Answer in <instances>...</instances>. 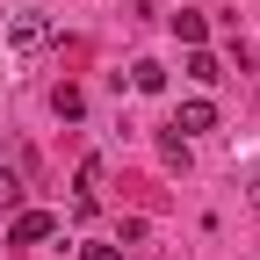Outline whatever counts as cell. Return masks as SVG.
Masks as SVG:
<instances>
[{"mask_svg":"<svg viewBox=\"0 0 260 260\" xmlns=\"http://www.w3.org/2000/svg\"><path fill=\"white\" fill-rule=\"evenodd\" d=\"M246 195H253V210H260V167H253V174H246Z\"/></svg>","mask_w":260,"mask_h":260,"instance_id":"10","label":"cell"},{"mask_svg":"<svg viewBox=\"0 0 260 260\" xmlns=\"http://www.w3.org/2000/svg\"><path fill=\"white\" fill-rule=\"evenodd\" d=\"M51 232H58L51 210H15V217H8V239H15V246H44Z\"/></svg>","mask_w":260,"mask_h":260,"instance_id":"2","label":"cell"},{"mask_svg":"<svg viewBox=\"0 0 260 260\" xmlns=\"http://www.w3.org/2000/svg\"><path fill=\"white\" fill-rule=\"evenodd\" d=\"M22 195H29L22 174H15V167H0V217H15V210H22Z\"/></svg>","mask_w":260,"mask_h":260,"instance_id":"8","label":"cell"},{"mask_svg":"<svg viewBox=\"0 0 260 260\" xmlns=\"http://www.w3.org/2000/svg\"><path fill=\"white\" fill-rule=\"evenodd\" d=\"M174 130H181V138H203V130H217V109L203 102V94H195V102H181V116H174Z\"/></svg>","mask_w":260,"mask_h":260,"instance_id":"3","label":"cell"},{"mask_svg":"<svg viewBox=\"0 0 260 260\" xmlns=\"http://www.w3.org/2000/svg\"><path fill=\"white\" fill-rule=\"evenodd\" d=\"M51 109H58L65 123H80V116H87V94H80V87H51Z\"/></svg>","mask_w":260,"mask_h":260,"instance_id":"7","label":"cell"},{"mask_svg":"<svg viewBox=\"0 0 260 260\" xmlns=\"http://www.w3.org/2000/svg\"><path fill=\"white\" fill-rule=\"evenodd\" d=\"M188 80H195V87H217V80H224V58H217L210 44H195V51H188Z\"/></svg>","mask_w":260,"mask_h":260,"instance_id":"4","label":"cell"},{"mask_svg":"<svg viewBox=\"0 0 260 260\" xmlns=\"http://www.w3.org/2000/svg\"><path fill=\"white\" fill-rule=\"evenodd\" d=\"M80 260H123V246H109V239H87V246H80Z\"/></svg>","mask_w":260,"mask_h":260,"instance_id":"9","label":"cell"},{"mask_svg":"<svg viewBox=\"0 0 260 260\" xmlns=\"http://www.w3.org/2000/svg\"><path fill=\"white\" fill-rule=\"evenodd\" d=\"M174 37H181V44L195 51V44L210 37V15H203V8H181V15H174Z\"/></svg>","mask_w":260,"mask_h":260,"instance_id":"5","label":"cell"},{"mask_svg":"<svg viewBox=\"0 0 260 260\" xmlns=\"http://www.w3.org/2000/svg\"><path fill=\"white\" fill-rule=\"evenodd\" d=\"M130 87H138V94H159V87H167V65H159V58H138V65H130Z\"/></svg>","mask_w":260,"mask_h":260,"instance_id":"6","label":"cell"},{"mask_svg":"<svg viewBox=\"0 0 260 260\" xmlns=\"http://www.w3.org/2000/svg\"><path fill=\"white\" fill-rule=\"evenodd\" d=\"M51 44H58V22H51V15H37V8H29V15H8V51L37 58V51H51Z\"/></svg>","mask_w":260,"mask_h":260,"instance_id":"1","label":"cell"}]
</instances>
